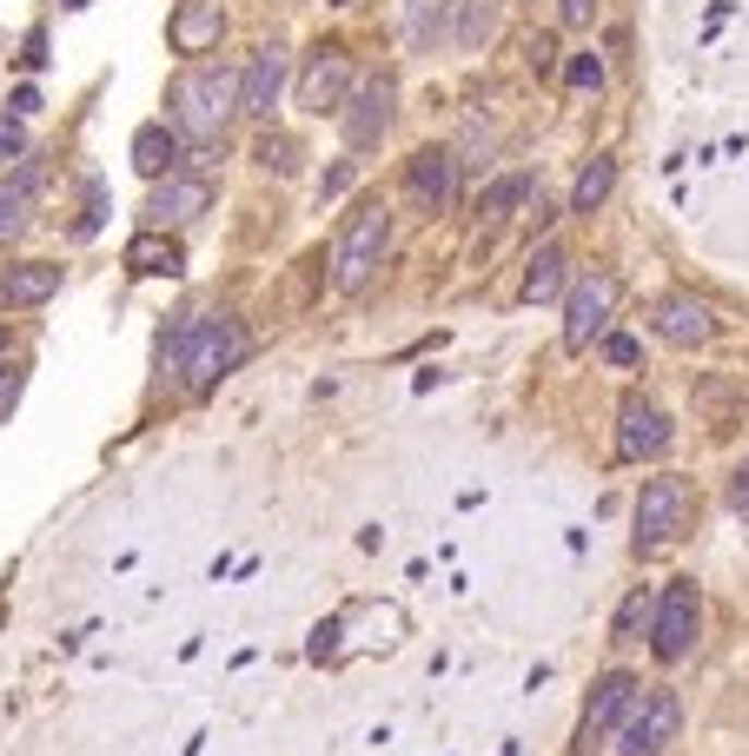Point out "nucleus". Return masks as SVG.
Masks as SVG:
<instances>
[{"label":"nucleus","mask_w":749,"mask_h":756,"mask_svg":"<svg viewBox=\"0 0 749 756\" xmlns=\"http://www.w3.org/2000/svg\"><path fill=\"white\" fill-rule=\"evenodd\" d=\"M0 359H8V332H0Z\"/></svg>","instance_id":"36"},{"label":"nucleus","mask_w":749,"mask_h":756,"mask_svg":"<svg viewBox=\"0 0 749 756\" xmlns=\"http://www.w3.org/2000/svg\"><path fill=\"white\" fill-rule=\"evenodd\" d=\"M497 14H505V0H471V8H464V27H458V40H464V47H484V40L497 34Z\"/></svg>","instance_id":"25"},{"label":"nucleus","mask_w":749,"mask_h":756,"mask_svg":"<svg viewBox=\"0 0 749 756\" xmlns=\"http://www.w3.org/2000/svg\"><path fill=\"white\" fill-rule=\"evenodd\" d=\"M346 187H352V166H331V173L318 180V200H339Z\"/></svg>","instance_id":"32"},{"label":"nucleus","mask_w":749,"mask_h":756,"mask_svg":"<svg viewBox=\"0 0 749 756\" xmlns=\"http://www.w3.org/2000/svg\"><path fill=\"white\" fill-rule=\"evenodd\" d=\"M697 637H703V598H697L690 577H671L650 604V650L663 663H684L697 650Z\"/></svg>","instance_id":"4"},{"label":"nucleus","mask_w":749,"mask_h":756,"mask_svg":"<svg viewBox=\"0 0 749 756\" xmlns=\"http://www.w3.org/2000/svg\"><path fill=\"white\" fill-rule=\"evenodd\" d=\"M14 392H21V372H8V365H0V411L14 405Z\"/></svg>","instance_id":"35"},{"label":"nucleus","mask_w":749,"mask_h":756,"mask_svg":"<svg viewBox=\"0 0 749 756\" xmlns=\"http://www.w3.org/2000/svg\"><path fill=\"white\" fill-rule=\"evenodd\" d=\"M564 80H570V94H597V87H604V60H597V53H577V60L564 67Z\"/></svg>","instance_id":"27"},{"label":"nucleus","mask_w":749,"mask_h":756,"mask_svg":"<svg viewBox=\"0 0 749 756\" xmlns=\"http://www.w3.org/2000/svg\"><path fill=\"white\" fill-rule=\"evenodd\" d=\"M690 531V484L684 478H643L637 491V551H656Z\"/></svg>","instance_id":"7"},{"label":"nucleus","mask_w":749,"mask_h":756,"mask_svg":"<svg viewBox=\"0 0 749 756\" xmlns=\"http://www.w3.org/2000/svg\"><path fill=\"white\" fill-rule=\"evenodd\" d=\"M524 193H531V180H524V173H511V180H497V187L484 193V226L497 232V226H505V219H511V213L524 206Z\"/></svg>","instance_id":"24"},{"label":"nucleus","mask_w":749,"mask_h":756,"mask_svg":"<svg viewBox=\"0 0 749 756\" xmlns=\"http://www.w3.org/2000/svg\"><path fill=\"white\" fill-rule=\"evenodd\" d=\"M8 107H14V120H27V113L40 107V94H34V87H14V100H8Z\"/></svg>","instance_id":"34"},{"label":"nucleus","mask_w":749,"mask_h":756,"mask_svg":"<svg viewBox=\"0 0 749 756\" xmlns=\"http://www.w3.org/2000/svg\"><path fill=\"white\" fill-rule=\"evenodd\" d=\"M391 252V206L385 200H359L339 226V245H331V286L339 292H365V279L385 266Z\"/></svg>","instance_id":"3"},{"label":"nucleus","mask_w":749,"mask_h":756,"mask_svg":"<svg viewBox=\"0 0 749 756\" xmlns=\"http://www.w3.org/2000/svg\"><path fill=\"white\" fill-rule=\"evenodd\" d=\"M643 697V684L630 677V670H611V677H597V691H591V704H584V717H577V736H570V756H591L624 717H630V704Z\"/></svg>","instance_id":"8"},{"label":"nucleus","mask_w":749,"mask_h":756,"mask_svg":"<svg viewBox=\"0 0 749 756\" xmlns=\"http://www.w3.org/2000/svg\"><path fill=\"white\" fill-rule=\"evenodd\" d=\"M331 8H352V0H331Z\"/></svg>","instance_id":"37"},{"label":"nucleus","mask_w":749,"mask_h":756,"mask_svg":"<svg viewBox=\"0 0 749 756\" xmlns=\"http://www.w3.org/2000/svg\"><path fill=\"white\" fill-rule=\"evenodd\" d=\"M729 504H736V518H749V458H742L736 478H729Z\"/></svg>","instance_id":"31"},{"label":"nucleus","mask_w":749,"mask_h":756,"mask_svg":"<svg viewBox=\"0 0 749 756\" xmlns=\"http://www.w3.org/2000/svg\"><path fill=\"white\" fill-rule=\"evenodd\" d=\"M352 100V53L331 40V47H312V60H305V73H299V107L305 113H339Z\"/></svg>","instance_id":"11"},{"label":"nucleus","mask_w":749,"mask_h":756,"mask_svg":"<svg viewBox=\"0 0 749 756\" xmlns=\"http://www.w3.org/2000/svg\"><path fill=\"white\" fill-rule=\"evenodd\" d=\"M27 153V133L14 127V120H0V166H8V159H21Z\"/></svg>","instance_id":"30"},{"label":"nucleus","mask_w":749,"mask_h":756,"mask_svg":"<svg viewBox=\"0 0 749 756\" xmlns=\"http://www.w3.org/2000/svg\"><path fill=\"white\" fill-rule=\"evenodd\" d=\"M677 730H684L677 691H643L630 704V717L617 723V756H663V749L677 743Z\"/></svg>","instance_id":"6"},{"label":"nucleus","mask_w":749,"mask_h":756,"mask_svg":"<svg viewBox=\"0 0 749 756\" xmlns=\"http://www.w3.org/2000/svg\"><path fill=\"white\" fill-rule=\"evenodd\" d=\"M597 346H604V359H611V365H637V359H643V346L630 339V332H604Z\"/></svg>","instance_id":"28"},{"label":"nucleus","mask_w":749,"mask_h":756,"mask_svg":"<svg viewBox=\"0 0 749 756\" xmlns=\"http://www.w3.org/2000/svg\"><path fill=\"white\" fill-rule=\"evenodd\" d=\"M126 273H140V279H173L180 266H186V252H180V239L173 232H159V226H146V232H133L126 239Z\"/></svg>","instance_id":"17"},{"label":"nucleus","mask_w":749,"mask_h":756,"mask_svg":"<svg viewBox=\"0 0 749 756\" xmlns=\"http://www.w3.org/2000/svg\"><path fill=\"white\" fill-rule=\"evenodd\" d=\"M180 159H186V133H180V127L153 120V127H140V133H133V166H140L146 180L180 173Z\"/></svg>","instance_id":"18"},{"label":"nucleus","mask_w":749,"mask_h":756,"mask_svg":"<svg viewBox=\"0 0 749 756\" xmlns=\"http://www.w3.org/2000/svg\"><path fill=\"white\" fill-rule=\"evenodd\" d=\"M391 113H398V80L391 73H378V80H365V87L339 107V127H346V146L352 153H372L385 133H391Z\"/></svg>","instance_id":"10"},{"label":"nucleus","mask_w":749,"mask_h":756,"mask_svg":"<svg viewBox=\"0 0 749 756\" xmlns=\"http://www.w3.org/2000/svg\"><path fill=\"white\" fill-rule=\"evenodd\" d=\"M253 339L232 312H180V325L159 339V372H173L186 392H213L226 372L245 365Z\"/></svg>","instance_id":"1"},{"label":"nucleus","mask_w":749,"mask_h":756,"mask_svg":"<svg viewBox=\"0 0 749 756\" xmlns=\"http://www.w3.org/2000/svg\"><path fill=\"white\" fill-rule=\"evenodd\" d=\"M259 166H266V173H292V166H299V146L286 140V133H266L259 140V153H253Z\"/></svg>","instance_id":"26"},{"label":"nucleus","mask_w":749,"mask_h":756,"mask_svg":"<svg viewBox=\"0 0 749 756\" xmlns=\"http://www.w3.org/2000/svg\"><path fill=\"white\" fill-rule=\"evenodd\" d=\"M650 325H656V339H663V346L697 352V346H710L716 312H710L703 299H690V292H663V299H656V312H650Z\"/></svg>","instance_id":"13"},{"label":"nucleus","mask_w":749,"mask_h":756,"mask_svg":"<svg viewBox=\"0 0 749 756\" xmlns=\"http://www.w3.org/2000/svg\"><path fill=\"white\" fill-rule=\"evenodd\" d=\"M60 292V266L53 260H21V266H8V279H0V299H8V305H47Z\"/></svg>","instance_id":"19"},{"label":"nucleus","mask_w":749,"mask_h":756,"mask_svg":"<svg viewBox=\"0 0 749 756\" xmlns=\"http://www.w3.org/2000/svg\"><path fill=\"white\" fill-rule=\"evenodd\" d=\"M611 312H617V273H604V266L577 273L564 292V352H591L611 332Z\"/></svg>","instance_id":"5"},{"label":"nucleus","mask_w":749,"mask_h":756,"mask_svg":"<svg viewBox=\"0 0 749 756\" xmlns=\"http://www.w3.org/2000/svg\"><path fill=\"white\" fill-rule=\"evenodd\" d=\"M213 206V180H200V173H166V180H153V193H146V226H193L200 213Z\"/></svg>","instance_id":"12"},{"label":"nucleus","mask_w":749,"mask_h":756,"mask_svg":"<svg viewBox=\"0 0 749 756\" xmlns=\"http://www.w3.org/2000/svg\"><path fill=\"white\" fill-rule=\"evenodd\" d=\"M219 34H226L219 0H180L173 21H166V40H173V53H213Z\"/></svg>","instance_id":"16"},{"label":"nucleus","mask_w":749,"mask_h":756,"mask_svg":"<svg viewBox=\"0 0 749 756\" xmlns=\"http://www.w3.org/2000/svg\"><path fill=\"white\" fill-rule=\"evenodd\" d=\"M279 94H286V47L266 40V47L253 53V67L239 73V113H245V120H273Z\"/></svg>","instance_id":"15"},{"label":"nucleus","mask_w":749,"mask_h":756,"mask_svg":"<svg viewBox=\"0 0 749 756\" xmlns=\"http://www.w3.org/2000/svg\"><path fill=\"white\" fill-rule=\"evenodd\" d=\"M34 193H40V159H21L14 180H0V239H14V232L27 226Z\"/></svg>","instance_id":"20"},{"label":"nucleus","mask_w":749,"mask_h":756,"mask_svg":"<svg viewBox=\"0 0 749 756\" xmlns=\"http://www.w3.org/2000/svg\"><path fill=\"white\" fill-rule=\"evenodd\" d=\"M404 200H411V213H451V200H458V153L451 146H419L404 159Z\"/></svg>","instance_id":"9"},{"label":"nucleus","mask_w":749,"mask_h":756,"mask_svg":"<svg viewBox=\"0 0 749 756\" xmlns=\"http://www.w3.org/2000/svg\"><path fill=\"white\" fill-rule=\"evenodd\" d=\"M591 14H597V0H557V21L564 27H591Z\"/></svg>","instance_id":"29"},{"label":"nucleus","mask_w":749,"mask_h":756,"mask_svg":"<svg viewBox=\"0 0 749 756\" xmlns=\"http://www.w3.org/2000/svg\"><path fill=\"white\" fill-rule=\"evenodd\" d=\"M650 591H643V584H637V591L617 604V617H611V644H643V631H650Z\"/></svg>","instance_id":"23"},{"label":"nucleus","mask_w":749,"mask_h":756,"mask_svg":"<svg viewBox=\"0 0 749 756\" xmlns=\"http://www.w3.org/2000/svg\"><path fill=\"white\" fill-rule=\"evenodd\" d=\"M551 67H557V40L537 34V40H531V73H551Z\"/></svg>","instance_id":"33"},{"label":"nucleus","mask_w":749,"mask_h":756,"mask_svg":"<svg viewBox=\"0 0 749 756\" xmlns=\"http://www.w3.org/2000/svg\"><path fill=\"white\" fill-rule=\"evenodd\" d=\"M663 445H671V418L650 398H624L617 405V458L643 465V458H663Z\"/></svg>","instance_id":"14"},{"label":"nucleus","mask_w":749,"mask_h":756,"mask_svg":"<svg viewBox=\"0 0 749 756\" xmlns=\"http://www.w3.org/2000/svg\"><path fill=\"white\" fill-rule=\"evenodd\" d=\"M166 113H173V127H180L193 146L219 140V133L232 127V113H239V67H226V60H193V67H180L173 87H166Z\"/></svg>","instance_id":"2"},{"label":"nucleus","mask_w":749,"mask_h":756,"mask_svg":"<svg viewBox=\"0 0 749 756\" xmlns=\"http://www.w3.org/2000/svg\"><path fill=\"white\" fill-rule=\"evenodd\" d=\"M611 187H617V159H611V153H591L584 173H577V187H570V213H597V206L611 200Z\"/></svg>","instance_id":"22"},{"label":"nucleus","mask_w":749,"mask_h":756,"mask_svg":"<svg viewBox=\"0 0 749 756\" xmlns=\"http://www.w3.org/2000/svg\"><path fill=\"white\" fill-rule=\"evenodd\" d=\"M570 286V260H564V245H537L531 252V266H524V305H544Z\"/></svg>","instance_id":"21"}]
</instances>
